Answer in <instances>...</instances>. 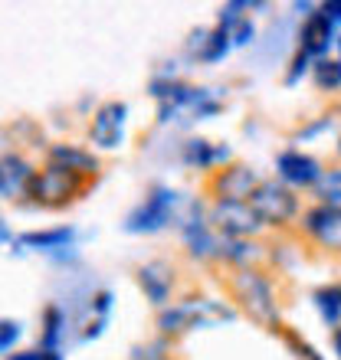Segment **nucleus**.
Segmentation results:
<instances>
[{
  "label": "nucleus",
  "mask_w": 341,
  "mask_h": 360,
  "mask_svg": "<svg viewBox=\"0 0 341 360\" xmlns=\"http://www.w3.org/2000/svg\"><path fill=\"white\" fill-rule=\"evenodd\" d=\"M249 203L259 213L263 226L269 229H285L299 217V197H295L292 187H285L283 180H263Z\"/></svg>",
  "instance_id": "20e7f679"
},
{
  "label": "nucleus",
  "mask_w": 341,
  "mask_h": 360,
  "mask_svg": "<svg viewBox=\"0 0 341 360\" xmlns=\"http://www.w3.org/2000/svg\"><path fill=\"white\" fill-rule=\"evenodd\" d=\"M253 37H256V27H253V20H249V17L230 30V39H233V46H247V43H253Z\"/></svg>",
  "instance_id": "cd10ccee"
},
{
  "label": "nucleus",
  "mask_w": 341,
  "mask_h": 360,
  "mask_svg": "<svg viewBox=\"0 0 341 360\" xmlns=\"http://www.w3.org/2000/svg\"><path fill=\"white\" fill-rule=\"evenodd\" d=\"M76 236L73 226H56V229H33V233H23L20 243L30 249H39V252H56V249H66Z\"/></svg>",
  "instance_id": "a211bd4d"
},
{
  "label": "nucleus",
  "mask_w": 341,
  "mask_h": 360,
  "mask_svg": "<svg viewBox=\"0 0 341 360\" xmlns=\"http://www.w3.org/2000/svg\"><path fill=\"white\" fill-rule=\"evenodd\" d=\"M7 360H46V351H27V354H7Z\"/></svg>",
  "instance_id": "473e14b6"
},
{
  "label": "nucleus",
  "mask_w": 341,
  "mask_h": 360,
  "mask_svg": "<svg viewBox=\"0 0 341 360\" xmlns=\"http://www.w3.org/2000/svg\"><path fill=\"white\" fill-rule=\"evenodd\" d=\"M275 334H279V338L285 341V347L292 351V357H295V360H325L322 354L315 351V347H312L309 341H302V338H299V334H295L292 328H285V324H283V328H279Z\"/></svg>",
  "instance_id": "b1692460"
},
{
  "label": "nucleus",
  "mask_w": 341,
  "mask_h": 360,
  "mask_svg": "<svg viewBox=\"0 0 341 360\" xmlns=\"http://www.w3.org/2000/svg\"><path fill=\"white\" fill-rule=\"evenodd\" d=\"M335 46H338V59H341V37H338V43H335Z\"/></svg>",
  "instance_id": "c9c22d12"
},
{
  "label": "nucleus",
  "mask_w": 341,
  "mask_h": 360,
  "mask_svg": "<svg viewBox=\"0 0 341 360\" xmlns=\"http://www.w3.org/2000/svg\"><path fill=\"white\" fill-rule=\"evenodd\" d=\"M125 122H128V105L118 98L102 102L92 115V124H89V141L102 151H115L125 141Z\"/></svg>",
  "instance_id": "6e6552de"
},
{
  "label": "nucleus",
  "mask_w": 341,
  "mask_h": 360,
  "mask_svg": "<svg viewBox=\"0 0 341 360\" xmlns=\"http://www.w3.org/2000/svg\"><path fill=\"white\" fill-rule=\"evenodd\" d=\"M180 239H184V246H187V252L194 259H200V262H210V259L220 262V243H223V236L210 226L207 217H200L197 203H194V217L180 223Z\"/></svg>",
  "instance_id": "9d476101"
},
{
  "label": "nucleus",
  "mask_w": 341,
  "mask_h": 360,
  "mask_svg": "<svg viewBox=\"0 0 341 360\" xmlns=\"http://www.w3.org/2000/svg\"><path fill=\"white\" fill-rule=\"evenodd\" d=\"M178 207V193L170 187H151V193L138 203V207L125 217V229L128 233H158L170 223Z\"/></svg>",
  "instance_id": "0eeeda50"
},
{
  "label": "nucleus",
  "mask_w": 341,
  "mask_h": 360,
  "mask_svg": "<svg viewBox=\"0 0 341 360\" xmlns=\"http://www.w3.org/2000/svg\"><path fill=\"white\" fill-rule=\"evenodd\" d=\"M20 341V324L17 321H4L0 324V347H4V354H10V347Z\"/></svg>",
  "instance_id": "c85d7f7f"
},
{
  "label": "nucleus",
  "mask_w": 341,
  "mask_h": 360,
  "mask_svg": "<svg viewBox=\"0 0 341 360\" xmlns=\"http://www.w3.org/2000/svg\"><path fill=\"white\" fill-rule=\"evenodd\" d=\"M92 311H95V318H102V321H105V318H108V311H112V292H105V288H102V292H95L92 295Z\"/></svg>",
  "instance_id": "c756f323"
},
{
  "label": "nucleus",
  "mask_w": 341,
  "mask_h": 360,
  "mask_svg": "<svg viewBox=\"0 0 341 360\" xmlns=\"http://www.w3.org/2000/svg\"><path fill=\"white\" fill-rule=\"evenodd\" d=\"M237 308H230L227 302H213V298H187L170 308L158 311V331L161 338H180V334L194 331V328H207V324L233 321Z\"/></svg>",
  "instance_id": "f03ea898"
},
{
  "label": "nucleus",
  "mask_w": 341,
  "mask_h": 360,
  "mask_svg": "<svg viewBox=\"0 0 341 360\" xmlns=\"http://www.w3.org/2000/svg\"><path fill=\"white\" fill-rule=\"evenodd\" d=\"M335 43H338V39H335V23L322 13V7L315 10V13H309L302 30H299V49L312 59H325Z\"/></svg>",
  "instance_id": "f8f14e48"
},
{
  "label": "nucleus",
  "mask_w": 341,
  "mask_h": 360,
  "mask_svg": "<svg viewBox=\"0 0 341 360\" xmlns=\"http://www.w3.org/2000/svg\"><path fill=\"white\" fill-rule=\"evenodd\" d=\"M168 360H170V357H168Z\"/></svg>",
  "instance_id": "4c0bfd02"
},
{
  "label": "nucleus",
  "mask_w": 341,
  "mask_h": 360,
  "mask_svg": "<svg viewBox=\"0 0 341 360\" xmlns=\"http://www.w3.org/2000/svg\"><path fill=\"white\" fill-rule=\"evenodd\" d=\"M207 37H210V30H194L187 37V53L190 56H197L200 59V53H204V46H207Z\"/></svg>",
  "instance_id": "7c9ffc66"
},
{
  "label": "nucleus",
  "mask_w": 341,
  "mask_h": 360,
  "mask_svg": "<svg viewBox=\"0 0 341 360\" xmlns=\"http://www.w3.org/2000/svg\"><path fill=\"white\" fill-rule=\"evenodd\" d=\"M302 233L328 252H341V210L315 203L302 213Z\"/></svg>",
  "instance_id": "1a4fd4ad"
},
{
  "label": "nucleus",
  "mask_w": 341,
  "mask_h": 360,
  "mask_svg": "<svg viewBox=\"0 0 341 360\" xmlns=\"http://www.w3.org/2000/svg\"><path fill=\"white\" fill-rule=\"evenodd\" d=\"M338 154H341V134H338Z\"/></svg>",
  "instance_id": "e433bc0d"
},
{
  "label": "nucleus",
  "mask_w": 341,
  "mask_h": 360,
  "mask_svg": "<svg viewBox=\"0 0 341 360\" xmlns=\"http://www.w3.org/2000/svg\"><path fill=\"white\" fill-rule=\"evenodd\" d=\"M259 174L243 161H233L227 167H217V171L207 177L204 190H207L210 200H223V203H249L253 193L259 190Z\"/></svg>",
  "instance_id": "39448f33"
},
{
  "label": "nucleus",
  "mask_w": 341,
  "mask_h": 360,
  "mask_svg": "<svg viewBox=\"0 0 341 360\" xmlns=\"http://www.w3.org/2000/svg\"><path fill=\"white\" fill-rule=\"evenodd\" d=\"M312 79L322 92H335V89H341V59L338 56L315 59L312 63Z\"/></svg>",
  "instance_id": "aec40b11"
},
{
  "label": "nucleus",
  "mask_w": 341,
  "mask_h": 360,
  "mask_svg": "<svg viewBox=\"0 0 341 360\" xmlns=\"http://www.w3.org/2000/svg\"><path fill=\"white\" fill-rule=\"evenodd\" d=\"M315 197L325 207H338L341 210V167H328L322 174V180L315 184Z\"/></svg>",
  "instance_id": "4be33fe9"
},
{
  "label": "nucleus",
  "mask_w": 341,
  "mask_h": 360,
  "mask_svg": "<svg viewBox=\"0 0 341 360\" xmlns=\"http://www.w3.org/2000/svg\"><path fill=\"white\" fill-rule=\"evenodd\" d=\"M138 285H142L144 298L161 311V308H168V298H170V292H174V269H170L168 262H161V259L144 262V266L138 269Z\"/></svg>",
  "instance_id": "ddd939ff"
},
{
  "label": "nucleus",
  "mask_w": 341,
  "mask_h": 360,
  "mask_svg": "<svg viewBox=\"0 0 341 360\" xmlns=\"http://www.w3.org/2000/svg\"><path fill=\"white\" fill-rule=\"evenodd\" d=\"M263 259V246L253 239H227L220 243V262H227L233 269H259L256 262Z\"/></svg>",
  "instance_id": "f3484780"
},
{
  "label": "nucleus",
  "mask_w": 341,
  "mask_h": 360,
  "mask_svg": "<svg viewBox=\"0 0 341 360\" xmlns=\"http://www.w3.org/2000/svg\"><path fill=\"white\" fill-rule=\"evenodd\" d=\"M85 187H89V177H82L76 171H66L59 164H46L30 180L27 200L33 207H43V210H63L69 203H76L85 193Z\"/></svg>",
  "instance_id": "7ed1b4c3"
},
{
  "label": "nucleus",
  "mask_w": 341,
  "mask_h": 360,
  "mask_svg": "<svg viewBox=\"0 0 341 360\" xmlns=\"http://www.w3.org/2000/svg\"><path fill=\"white\" fill-rule=\"evenodd\" d=\"M63 324H66L63 311H59L56 304H46V308H43V334H39V351H56L59 334H63Z\"/></svg>",
  "instance_id": "412c9836"
},
{
  "label": "nucleus",
  "mask_w": 341,
  "mask_h": 360,
  "mask_svg": "<svg viewBox=\"0 0 341 360\" xmlns=\"http://www.w3.org/2000/svg\"><path fill=\"white\" fill-rule=\"evenodd\" d=\"M275 174H279V180H283L285 187H312L322 180L325 167L318 161H315L312 154H302V151H295V148H289V151H283L279 158H275Z\"/></svg>",
  "instance_id": "9b49d317"
},
{
  "label": "nucleus",
  "mask_w": 341,
  "mask_h": 360,
  "mask_svg": "<svg viewBox=\"0 0 341 360\" xmlns=\"http://www.w3.org/2000/svg\"><path fill=\"white\" fill-rule=\"evenodd\" d=\"M33 167L27 164V158H20V154H4V161H0V193L4 200H17V197H27V187L30 180H33Z\"/></svg>",
  "instance_id": "2eb2a0df"
},
{
  "label": "nucleus",
  "mask_w": 341,
  "mask_h": 360,
  "mask_svg": "<svg viewBox=\"0 0 341 360\" xmlns=\"http://www.w3.org/2000/svg\"><path fill=\"white\" fill-rule=\"evenodd\" d=\"M247 10H249L247 0H237V4H223V7H220V17H217V27H223V30L230 33V30L237 27V23H243V20H247Z\"/></svg>",
  "instance_id": "393cba45"
},
{
  "label": "nucleus",
  "mask_w": 341,
  "mask_h": 360,
  "mask_svg": "<svg viewBox=\"0 0 341 360\" xmlns=\"http://www.w3.org/2000/svg\"><path fill=\"white\" fill-rule=\"evenodd\" d=\"M227 295L237 304L240 314H247L249 321L263 324L269 331H279V298L263 269H233L227 275Z\"/></svg>",
  "instance_id": "f257e3e1"
},
{
  "label": "nucleus",
  "mask_w": 341,
  "mask_h": 360,
  "mask_svg": "<svg viewBox=\"0 0 341 360\" xmlns=\"http://www.w3.org/2000/svg\"><path fill=\"white\" fill-rule=\"evenodd\" d=\"M46 360H63V354H59V351H46Z\"/></svg>",
  "instance_id": "f704fd0d"
},
{
  "label": "nucleus",
  "mask_w": 341,
  "mask_h": 360,
  "mask_svg": "<svg viewBox=\"0 0 341 360\" xmlns=\"http://www.w3.org/2000/svg\"><path fill=\"white\" fill-rule=\"evenodd\" d=\"M207 223L227 239H253L263 229V219L253 203H223V200H210Z\"/></svg>",
  "instance_id": "423d86ee"
},
{
  "label": "nucleus",
  "mask_w": 341,
  "mask_h": 360,
  "mask_svg": "<svg viewBox=\"0 0 341 360\" xmlns=\"http://www.w3.org/2000/svg\"><path fill=\"white\" fill-rule=\"evenodd\" d=\"M46 164H59V167L76 171V174H82V177H89V180L99 174V158H95L92 151L79 148V144H49Z\"/></svg>",
  "instance_id": "dca6fc26"
},
{
  "label": "nucleus",
  "mask_w": 341,
  "mask_h": 360,
  "mask_svg": "<svg viewBox=\"0 0 341 360\" xmlns=\"http://www.w3.org/2000/svg\"><path fill=\"white\" fill-rule=\"evenodd\" d=\"M168 344H164V338L158 344H144V347H135L132 360H168Z\"/></svg>",
  "instance_id": "bb28decb"
},
{
  "label": "nucleus",
  "mask_w": 341,
  "mask_h": 360,
  "mask_svg": "<svg viewBox=\"0 0 341 360\" xmlns=\"http://www.w3.org/2000/svg\"><path fill=\"white\" fill-rule=\"evenodd\" d=\"M318 7H322V13L332 20V23H341V0H325Z\"/></svg>",
  "instance_id": "2f4dec72"
},
{
  "label": "nucleus",
  "mask_w": 341,
  "mask_h": 360,
  "mask_svg": "<svg viewBox=\"0 0 341 360\" xmlns=\"http://www.w3.org/2000/svg\"><path fill=\"white\" fill-rule=\"evenodd\" d=\"M233 46V39H230V33L223 27H213L207 37V46H204V53H200L197 63H220V59L227 56V49Z\"/></svg>",
  "instance_id": "5701e85b"
},
{
  "label": "nucleus",
  "mask_w": 341,
  "mask_h": 360,
  "mask_svg": "<svg viewBox=\"0 0 341 360\" xmlns=\"http://www.w3.org/2000/svg\"><path fill=\"white\" fill-rule=\"evenodd\" d=\"M335 351H338V357H341V328L335 331Z\"/></svg>",
  "instance_id": "72a5a7b5"
},
{
  "label": "nucleus",
  "mask_w": 341,
  "mask_h": 360,
  "mask_svg": "<svg viewBox=\"0 0 341 360\" xmlns=\"http://www.w3.org/2000/svg\"><path fill=\"white\" fill-rule=\"evenodd\" d=\"M309 69H312V56H305L302 49H299V53L292 56V63H289V72H285V86H295V82H299V79H302Z\"/></svg>",
  "instance_id": "a878e982"
},
{
  "label": "nucleus",
  "mask_w": 341,
  "mask_h": 360,
  "mask_svg": "<svg viewBox=\"0 0 341 360\" xmlns=\"http://www.w3.org/2000/svg\"><path fill=\"white\" fill-rule=\"evenodd\" d=\"M180 161L194 167V171H217V167H227L233 164L227 144H210L207 138H187L184 148H180Z\"/></svg>",
  "instance_id": "4468645a"
},
{
  "label": "nucleus",
  "mask_w": 341,
  "mask_h": 360,
  "mask_svg": "<svg viewBox=\"0 0 341 360\" xmlns=\"http://www.w3.org/2000/svg\"><path fill=\"white\" fill-rule=\"evenodd\" d=\"M312 302H315V308L322 311V318L328 324H338L341 321V282H332V285L315 288Z\"/></svg>",
  "instance_id": "6ab92c4d"
}]
</instances>
